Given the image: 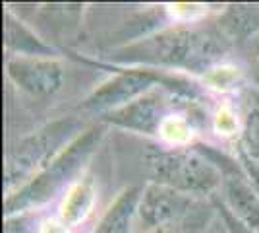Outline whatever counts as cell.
I'll return each instance as SVG.
<instances>
[{
  "label": "cell",
  "mask_w": 259,
  "mask_h": 233,
  "mask_svg": "<svg viewBox=\"0 0 259 233\" xmlns=\"http://www.w3.org/2000/svg\"><path fill=\"white\" fill-rule=\"evenodd\" d=\"M228 49V37L213 27H170L120 49L112 56L122 64H143L157 68H180L205 72L221 60Z\"/></svg>",
  "instance_id": "obj_1"
},
{
  "label": "cell",
  "mask_w": 259,
  "mask_h": 233,
  "mask_svg": "<svg viewBox=\"0 0 259 233\" xmlns=\"http://www.w3.org/2000/svg\"><path fill=\"white\" fill-rule=\"evenodd\" d=\"M105 134V126H91L77 136L70 146H66L49 165L41 169L31 181L14 190L4 200V214L12 218L16 214L33 210L53 200L66 185L76 177L81 165L95 152L101 138Z\"/></svg>",
  "instance_id": "obj_2"
},
{
  "label": "cell",
  "mask_w": 259,
  "mask_h": 233,
  "mask_svg": "<svg viewBox=\"0 0 259 233\" xmlns=\"http://www.w3.org/2000/svg\"><path fill=\"white\" fill-rule=\"evenodd\" d=\"M153 183L192 196L211 194L223 185V171L201 148H151L145 154Z\"/></svg>",
  "instance_id": "obj_3"
},
{
  "label": "cell",
  "mask_w": 259,
  "mask_h": 233,
  "mask_svg": "<svg viewBox=\"0 0 259 233\" xmlns=\"http://www.w3.org/2000/svg\"><path fill=\"white\" fill-rule=\"evenodd\" d=\"M81 130L77 119H58L39 128L37 132L22 138L12 148L4 165V189L12 192L14 187H23L41 169L49 165L56 155L70 146Z\"/></svg>",
  "instance_id": "obj_4"
},
{
  "label": "cell",
  "mask_w": 259,
  "mask_h": 233,
  "mask_svg": "<svg viewBox=\"0 0 259 233\" xmlns=\"http://www.w3.org/2000/svg\"><path fill=\"white\" fill-rule=\"evenodd\" d=\"M197 210V200L192 194H186L159 183H149L140 202V218L149 229L168 227L184 223Z\"/></svg>",
  "instance_id": "obj_5"
},
{
  "label": "cell",
  "mask_w": 259,
  "mask_h": 233,
  "mask_svg": "<svg viewBox=\"0 0 259 233\" xmlns=\"http://www.w3.org/2000/svg\"><path fill=\"white\" fill-rule=\"evenodd\" d=\"M6 74L12 82L31 97L45 99L54 95L64 84V70L51 56H10Z\"/></svg>",
  "instance_id": "obj_6"
},
{
  "label": "cell",
  "mask_w": 259,
  "mask_h": 233,
  "mask_svg": "<svg viewBox=\"0 0 259 233\" xmlns=\"http://www.w3.org/2000/svg\"><path fill=\"white\" fill-rule=\"evenodd\" d=\"M161 82V74H155L147 68L145 70H124L95 89L87 97L85 107L107 115L141 97L143 93L151 91Z\"/></svg>",
  "instance_id": "obj_7"
},
{
  "label": "cell",
  "mask_w": 259,
  "mask_h": 233,
  "mask_svg": "<svg viewBox=\"0 0 259 233\" xmlns=\"http://www.w3.org/2000/svg\"><path fill=\"white\" fill-rule=\"evenodd\" d=\"M166 117V99L159 89H151L132 103L105 115V121L141 134H155Z\"/></svg>",
  "instance_id": "obj_8"
},
{
  "label": "cell",
  "mask_w": 259,
  "mask_h": 233,
  "mask_svg": "<svg viewBox=\"0 0 259 233\" xmlns=\"http://www.w3.org/2000/svg\"><path fill=\"white\" fill-rule=\"evenodd\" d=\"M215 159V163L221 167L223 171V194H225V210L234 218L238 222L242 223L244 227H248L249 231L259 233V198L257 194L253 192L251 185H249L244 175L236 173L234 167L227 169L225 163L219 161L213 152H207Z\"/></svg>",
  "instance_id": "obj_9"
},
{
  "label": "cell",
  "mask_w": 259,
  "mask_h": 233,
  "mask_svg": "<svg viewBox=\"0 0 259 233\" xmlns=\"http://www.w3.org/2000/svg\"><path fill=\"white\" fill-rule=\"evenodd\" d=\"M143 189L128 187L120 192L116 200L108 206L93 233H132L136 214H140V202Z\"/></svg>",
  "instance_id": "obj_10"
},
{
  "label": "cell",
  "mask_w": 259,
  "mask_h": 233,
  "mask_svg": "<svg viewBox=\"0 0 259 233\" xmlns=\"http://www.w3.org/2000/svg\"><path fill=\"white\" fill-rule=\"evenodd\" d=\"M4 41L6 47L16 53V56H51L53 49L47 47L43 41H39L35 35L18 22L10 12H6L4 16Z\"/></svg>",
  "instance_id": "obj_11"
},
{
  "label": "cell",
  "mask_w": 259,
  "mask_h": 233,
  "mask_svg": "<svg viewBox=\"0 0 259 233\" xmlns=\"http://www.w3.org/2000/svg\"><path fill=\"white\" fill-rule=\"evenodd\" d=\"M221 31L228 39H249L259 35V4L230 6L223 18Z\"/></svg>",
  "instance_id": "obj_12"
},
{
  "label": "cell",
  "mask_w": 259,
  "mask_h": 233,
  "mask_svg": "<svg viewBox=\"0 0 259 233\" xmlns=\"http://www.w3.org/2000/svg\"><path fill=\"white\" fill-rule=\"evenodd\" d=\"M91 187L89 185H79L77 190L72 194V198L68 200V204H64V212H62V218L64 223H77L79 220H83L89 206H91Z\"/></svg>",
  "instance_id": "obj_13"
},
{
  "label": "cell",
  "mask_w": 259,
  "mask_h": 233,
  "mask_svg": "<svg viewBox=\"0 0 259 233\" xmlns=\"http://www.w3.org/2000/svg\"><path fill=\"white\" fill-rule=\"evenodd\" d=\"M249 70L253 74V80L259 82V35L251 37L249 43Z\"/></svg>",
  "instance_id": "obj_14"
},
{
  "label": "cell",
  "mask_w": 259,
  "mask_h": 233,
  "mask_svg": "<svg viewBox=\"0 0 259 233\" xmlns=\"http://www.w3.org/2000/svg\"><path fill=\"white\" fill-rule=\"evenodd\" d=\"M249 126H248V136H249V146L253 148V152L259 154V113L249 115ZM249 148V150H251Z\"/></svg>",
  "instance_id": "obj_15"
},
{
  "label": "cell",
  "mask_w": 259,
  "mask_h": 233,
  "mask_svg": "<svg viewBox=\"0 0 259 233\" xmlns=\"http://www.w3.org/2000/svg\"><path fill=\"white\" fill-rule=\"evenodd\" d=\"M223 220H225V223H227L228 233H253V231H249L248 227H244L238 220H234L225 208H223Z\"/></svg>",
  "instance_id": "obj_16"
},
{
  "label": "cell",
  "mask_w": 259,
  "mask_h": 233,
  "mask_svg": "<svg viewBox=\"0 0 259 233\" xmlns=\"http://www.w3.org/2000/svg\"><path fill=\"white\" fill-rule=\"evenodd\" d=\"M147 233H182L180 229H168V227H159V229H149Z\"/></svg>",
  "instance_id": "obj_17"
}]
</instances>
